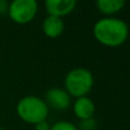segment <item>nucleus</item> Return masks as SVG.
<instances>
[{
  "mask_svg": "<svg viewBox=\"0 0 130 130\" xmlns=\"http://www.w3.org/2000/svg\"><path fill=\"white\" fill-rule=\"evenodd\" d=\"M8 6L9 4L6 0H0V15H4V14L8 13Z\"/></svg>",
  "mask_w": 130,
  "mask_h": 130,
  "instance_id": "f8f14e48",
  "label": "nucleus"
},
{
  "mask_svg": "<svg viewBox=\"0 0 130 130\" xmlns=\"http://www.w3.org/2000/svg\"><path fill=\"white\" fill-rule=\"evenodd\" d=\"M74 114L81 120H87L91 119L92 115L95 113V104L90 98L87 96L79 97L76 101L74 102L73 105Z\"/></svg>",
  "mask_w": 130,
  "mask_h": 130,
  "instance_id": "0eeeda50",
  "label": "nucleus"
},
{
  "mask_svg": "<svg viewBox=\"0 0 130 130\" xmlns=\"http://www.w3.org/2000/svg\"><path fill=\"white\" fill-rule=\"evenodd\" d=\"M126 2L124 0H98L96 6L103 14H115L120 11L124 7Z\"/></svg>",
  "mask_w": 130,
  "mask_h": 130,
  "instance_id": "1a4fd4ad",
  "label": "nucleus"
},
{
  "mask_svg": "<svg viewBox=\"0 0 130 130\" xmlns=\"http://www.w3.org/2000/svg\"><path fill=\"white\" fill-rule=\"evenodd\" d=\"M0 130H4V129H2V128H1V127H0Z\"/></svg>",
  "mask_w": 130,
  "mask_h": 130,
  "instance_id": "4468645a",
  "label": "nucleus"
},
{
  "mask_svg": "<svg viewBox=\"0 0 130 130\" xmlns=\"http://www.w3.org/2000/svg\"><path fill=\"white\" fill-rule=\"evenodd\" d=\"M46 101L48 105L59 111L66 110L71 103L70 95L66 92V90L61 89V88H53L48 90L46 94Z\"/></svg>",
  "mask_w": 130,
  "mask_h": 130,
  "instance_id": "39448f33",
  "label": "nucleus"
},
{
  "mask_svg": "<svg viewBox=\"0 0 130 130\" xmlns=\"http://www.w3.org/2000/svg\"><path fill=\"white\" fill-rule=\"evenodd\" d=\"M81 128H82V130H94V128H96V123H95V121L92 120V118L91 119L82 120Z\"/></svg>",
  "mask_w": 130,
  "mask_h": 130,
  "instance_id": "9b49d317",
  "label": "nucleus"
},
{
  "mask_svg": "<svg viewBox=\"0 0 130 130\" xmlns=\"http://www.w3.org/2000/svg\"><path fill=\"white\" fill-rule=\"evenodd\" d=\"M129 27L126 22L114 17L102 18L94 25V37L107 47H118L127 40Z\"/></svg>",
  "mask_w": 130,
  "mask_h": 130,
  "instance_id": "f257e3e1",
  "label": "nucleus"
},
{
  "mask_svg": "<svg viewBox=\"0 0 130 130\" xmlns=\"http://www.w3.org/2000/svg\"><path fill=\"white\" fill-rule=\"evenodd\" d=\"M42 30L49 38H57L64 31V22L61 17L48 15L42 23Z\"/></svg>",
  "mask_w": 130,
  "mask_h": 130,
  "instance_id": "6e6552de",
  "label": "nucleus"
},
{
  "mask_svg": "<svg viewBox=\"0 0 130 130\" xmlns=\"http://www.w3.org/2000/svg\"><path fill=\"white\" fill-rule=\"evenodd\" d=\"M46 10L49 15L62 17L70 14L76 6L75 0H47L45 2Z\"/></svg>",
  "mask_w": 130,
  "mask_h": 130,
  "instance_id": "423d86ee",
  "label": "nucleus"
},
{
  "mask_svg": "<svg viewBox=\"0 0 130 130\" xmlns=\"http://www.w3.org/2000/svg\"><path fill=\"white\" fill-rule=\"evenodd\" d=\"M38 11L36 0H14L8 6V15L11 21L18 24H26L34 18Z\"/></svg>",
  "mask_w": 130,
  "mask_h": 130,
  "instance_id": "20e7f679",
  "label": "nucleus"
},
{
  "mask_svg": "<svg viewBox=\"0 0 130 130\" xmlns=\"http://www.w3.org/2000/svg\"><path fill=\"white\" fill-rule=\"evenodd\" d=\"M92 85V73L83 67L71 70L65 76V90L69 95H72L76 98L86 96L91 90Z\"/></svg>",
  "mask_w": 130,
  "mask_h": 130,
  "instance_id": "7ed1b4c3",
  "label": "nucleus"
},
{
  "mask_svg": "<svg viewBox=\"0 0 130 130\" xmlns=\"http://www.w3.org/2000/svg\"><path fill=\"white\" fill-rule=\"evenodd\" d=\"M50 130H78L75 124L67 121H59L55 123L53 127H50Z\"/></svg>",
  "mask_w": 130,
  "mask_h": 130,
  "instance_id": "9d476101",
  "label": "nucleus"
},
{
  "mask_svg": "<svg viewBox=\"0 0 130 130\" xmlns=\"http://www.w3.org/2000/svg\"><path fill=\"white\" fill-rule=\"evenodd\" d=\"M34 126H36V130H50V127L47 123V121H41Z\"/></svg>",
  "mask_w": 130,
  "mask_h": 130,
  "instance_id": "ddd939ff",
  "label": "nucleus"
},
{
  "mask_svg": "<svg viewBox=\"0 0 130 130\" xmlns=\"http://www.w3.org/2000/svg\"><path fill=\"white\" fill-rule=\"evenodd\" d=\"M16 112L24 122L37 124L41 121H46L49 110L47 103L41 98L37 96H25L18 101Z\"/></svg>",
  "mask_w": 130,
  "mask_h": 130,
  "instance_id": "f03ea898",
  "label": "nucleus"
}]
</instances>
